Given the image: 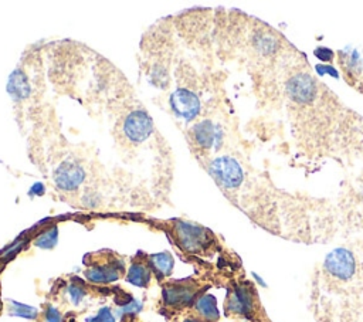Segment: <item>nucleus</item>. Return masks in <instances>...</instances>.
<instances>
[{
  "instance_id": "obj_6",
  "label": "nucleus",
  "mask_w": 363,
  "mask_h": 322,
  "mask_svg": "<svg viewBox=\"0 0 363 322\" xmlns=\"http://www.w3.org/2000/svg\"><path fill=\"white\" fill-rule=\"evenodd\" d=\"M337 60L345 79L354 87L363 72V52L357 48H346L337 52Z\"/></svg>"
},
{
  "instance_id": "obj_4",
  "label": "nucleus",
  "mask_w": 363,
  "mask_h": 322,
  "mask_svg": "<svg viewBox=\"0 0 363 322\" xmlns=\"http://www.w3.org/2000/svg\"><path fill=\"white\" fill-rule=\"evenodd\" d=\"M123 135L132 142H142L147 139L153 131L152 121L143 109L129 112L123 119Z\"/></svg>"
},
{
  "instance_id": "obj_20",
  "label": "nucleus",
  "mask_w": 363,
  "mask_h": 322,
  "mask_svg": "<svg viewBox=\"0 0 363 322\" xmlns=\"http://www.w3.org/2000/svg\"><path fill=\"white\" fill-rule=\"evenodd\" d=\"M44 319H45V322H61L62 316H61V313L55 308L48 306L45 309V312H44Z\"/></svg>"
},
{
  "instance_id": "obj_17",
  "label": "nucleus",
  "mask_w": 363,
  "mask_h": 322,
  "mask_svg": "<svg viewBox=\"0 0 363 322\" xmlns=\"http://www.w3.org/2000/svg\"><path fill=\"white\" fill-rule=\"evenodd\" d=\"M57 238H58L57 227H52V228H48L47 231H44L43 234H40L35 238L34 244L41 248H52L57 244Z\"/></svg>"
},
{
  "instance_id": "obj_24",
  "label": "nucleus",
  "mask_w": 363,
  "mask_h": 322,
  "mask_svg": "<svg viewBox=\"0 0 363 322\" xmlns=\"http://www.w3.org/2000/svg\"><path fill=\"white\" fill-rule=\"evenodd\" d=\"M184 322H200V321L196 319V318H187Z\"/></svg>"
},
{
  "instance_id": "obj_21",
  "label": "nucleus",
  "mask_w": 363,
  "mask_h": 322,
  "mask_svg": "<svg viewBox=\"0 0 363 322\" xmlns=\"http://www.w3.org/2000/svg\"><path fill=\"white\" fill-rule=\"evenodd\" d=\"M68 292H69L71 299H72L74 304H78L82 299V296H84V289L81 287H78V285H71L68 288Z\"/></svg>"
},
{
  "instance_id": "obj_22",
  "label": "nucleus",
  "mask_w": 363,
  "mask_h": 322,
  "mask_svg": "<svg viewBox=\"0 0 363 322\" xmlns=\"http://www.w3.org/2000/svg\"><path fill=\"white\" fill-rule=\"evenodd\" d=\"M252 275H254V278H255V279H257V282H258V284H259V285H262V287H267V284H265V282H264V281H262V278H261V277H259V275H257V274H255V272H252Z\"/></svg>"
},
{
  "instance_id": "obj_10",
  "label": "nucleus",
  "mask_w": 363,
  "mask_h": 322,
  "mask_svg": "<svg viewBox=\"0 0 363 322\" xmlns=\"http://www.w3.org/2000/svg\"><path fill=\"white\" fill-rule=\"evenodd\" d=\"M288 92L292 99L305 104L313 99L316 94V85L309 74H298L289 81Z\"/></svg>"
},
{
  "instance_id": "obj_8",
  "label": "nucleus",
  "mask_w": 363,
  "mask_h": 322,
  "mask_svg": "<svg viewBox=\"0 0 363 322\" xmlns=\"http://www.w3.org/2000/svg\"><path fill=\"white\" fill-rule=\"evenodd\" d=\"M85 177L84 169L74 162H64L61 163L54 174V180L58 189L65 191H72L78 189Z\"/></svg>"
},
{
  "instance_id": "obj_11",
  "label": "nucleus",
  "mask_w": 363,
  "mask_h": 322,
  "mask_svg": "<svg viewBox=\"0 0 363 322\" xmlns=\"http://www.w3.org/2000/svg\"><path fill=\"white\" fill-rule=\"evenodd\" d=\"M152 279V270L149 264L142 261H135L128 271V281L138 287H147Z\"/></svg>"
},
{
  "instance_id": "obj_23",
  "label": "nucleus",
  "mask_w": 363,
  "mask_h": 322,
  "mask_svg": "<svg viewBox=\"0 0 363 322\" xmlns=\"http://www.w3.org/2000/svg\"><path fill=\"white\" fill-rule=\"evenodd\" d=\"M354 87H356V88L363 94V78H362V77H360V79L356 82V85H354Z\"/></svg>"
},
{
  "instance_id": "obj_18",
  "label": "nucleus",
  "mask_w": 363,
  "mask_h": 322,
  "mask_svg": "<svg viewBox=\"0 0 363 322\" xmlns=\"http://www.w3.org/2000/svg\"><path fill=\"white\" fill-rule=\"evenodd\" d=\"M313 54H315V57H316L318 60L325 61V62L332 61L333 57H335V52H333L330 48H328V47H318V48H315Z\"/></svg>"
},
{
  "instance_id": "obj_2",
  "label": "nucleus",
  "mask_w": 363,
  "mask_h": 322,
  "mask_svg": "<svg viewBox=\"0 0 363 322\" xmlns=\"http://www.w3.org/2000/svg\"><path fill=\"white\" fill-rule=\"evenodd\" d=\"M174 237L177 238L179 245L189 252H201L211 241V233L200 226L186 221H177L174 227Z\"/></svg>"
},
{
  "instance_id": "obj_1",
  "label": "nucleus",
  "mask_w": 363,
  "mask_h": 322,
  "mask_svg": "<svg viewBox=\"0 0 363 322\" xmlns=\"http://www.w3.org/2000/svg\"><path fill=\"white\" fill-rule=\"evenodd\" d=\"M323 270L328 275L339 281H349L356 272V260L350 250L345 247L333 248L326 254Z\"/></svg>"
},
{
  "instance_id": "obj_19",
  "label": "nucleus",
  "mask_w": 363,
  "mask_h": 322,
  "mask_svg": "<svg viewBox=\"0 0 363 322\" xmlns=\"http://www.w3.org/2000/svg\"><path fill=\"white\" fill-rule=\"evenodd\" d=\"M86 322H115L109 308H102L94 318H89Z\"/></svg>"
},
{
  "instance_id": "obj_16",
  "label": "nucleus",
  "mask_w": 363,
  "mask_h": 322,
  "mask_svg": "<svg viewBox=\"0 0 363 322\" xmlns=\"http://www.w3.org/2000/svg\"><path fill=\"white\" fill-rule=\"evenodd\" d=\"M10 313L16 316H23L27 319H35L38 316V311L35 308L20 304V302H14V301L10 302Z\"/></svg>"
},
{
  "instance_id": "obj_15",
  "label": "nucleus",
  "mask_w": 363,
  "mask_h": 322,
  "mask_svg": "<svg viewBox=\"0 0 363 322\" xmlns=\"http://www.w3.org/2000/svg\"><path fill=\"white\" fill-rule=\"evenodd\" d=\"M149 267L157 275L166 277L173 270V257L169 252H160L149 257Z\"/></svg>"
},
{
  "instance_id": "obj_14",
  "label": "nucleus",
  "mask_w": 363,
  "mask_h": 322,
  "mask_svg": "<svg viewBox=\"0 0 363 322\" xmlns=\"http://www.w3.org/2000/svg\"><path fill=\"white\" fill-rule=\"evenodd\" d=\"M193 135H194V139L197 142L199 146L201 148H210L216 139V128L211 122L208 121H204L201 123H199L194 131H193Z\"/></svg>"
},
{
  "instance_id": "obj_5",
  "label": "nucleus",
  "mask_w": 363,
  "mask_h": 322,
  "mask_svg": "<svg viewBox=\"0 0 363 322\" xmlns=\"http://www.w3.org/2000/svg\"><path fill=\"white\" fill-rule=\"evenodd\" d=\"M197 294V284L193 281L170 282L163 288V299L170 306H184L190 304Z\"/></svg>"
},
{
  "instance_id": "obj_13",
  "label": "nucleus",
  "mask_w": 363,
  "mask_h": 322,
  "mask_svg": "<svg viewBox=\"0 0 363 322\" xmlns=\"http://www.w3.org/2000/svg\"><path fill=\"white\" fill-rule=\"evenodd\" d=\"M9 92L16 99H26L30 92V85L26 78V74L21 71H16L9 81Z\"/></svg>"
},
{
  "instance_id": "obj_7",
  "label": "nucleus",
  "mask_w": 363,
  "mask_h": 322,
  "mask_svg": "<svg viewBox=\"0 0 363 322\" xmlns=\"http://www.w3.org/2000/svg\"><path fill=\"white\" fill-rule=\"evenodd\" d=\"M225 309L234 315L250 316L254 312V295L251 288L245 285L234 287L227 298Z\"/></svg>"
},
{
  "instance_id": "obj_12",
  "label": "nucleus",
  "mask_w": 363,
  "mask_h": 322,
  "mask_svg": "<svg viewBox=\"0 0 363 322\" xmlns=\"http://www.w3.org/2000/svg\"><path fill=\"white\" fill-rule=\"evenodd\" d=\"M196 309L199 315L208 321V322H216L218 319V309H217V301L213 295L204 294L196 301Z\"/></svg>"
},
{
  "instance_id": "obj_9",
  "label": "nucleus",
  "mask_w": 363,
  "mask_h": 322,
  "mask_svg": "<svg viewBox=\"0 0 363 322\" xmlns=\"http://www.w3.org/2000/svg\"><path fill=\"white\" fill-rule=\"evenodd\" d=\"M172 108L180 118L190 121L199 113L200 101L194 92L180 88L172 96Z\"/></svg>"
},
{
  "instance_id": "obj_3",
  "label": "nucleus",
  "mask_w": 363,
  "mask_h": 322,
  "mask_svg": "<svg viewBox=\"0 0 363 322\" xmlns=\"http://www.w3.org/2000/svg\"><path fill=\"white\" fill-rule=\"evenodd\" d=\"M214 180L223 189H235L241 184L244 173L240 163L230 156H220L210 163L208 167Z\"/></svg>"
}]
</instances>
